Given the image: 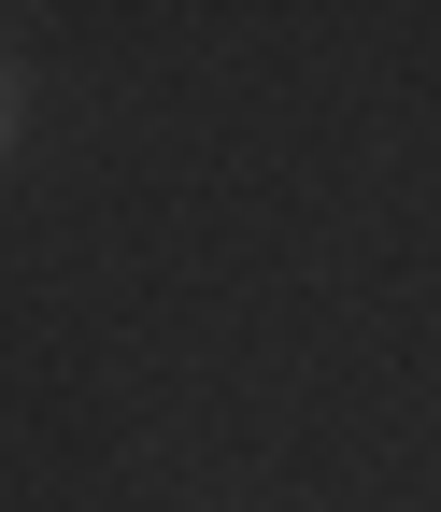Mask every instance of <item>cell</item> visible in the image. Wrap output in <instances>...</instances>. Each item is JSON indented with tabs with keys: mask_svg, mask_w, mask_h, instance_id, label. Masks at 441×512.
<instances>
[{
	"mask_svg": "<svg viewBox=\"0 0 441 512\" xmlns=\"http://www.w3.org/2000/svg\"><path fill=\"white\" fill-rule=\"evenodd\" d=\"M0 143H15V72H0Z\"/></svg>",
	"mask_w": 441,
	"mask_h": 512,
	"instance_id": "obj_1",
	"label": "cell"
}]
</instances>
